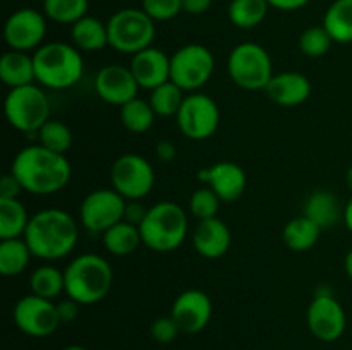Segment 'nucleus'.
Segmentation results:
<instances>
[{
	"label": "nucleus",
	"instance_id": "c03bdc74",
	"mask_svg": "<svg viewBox=\"0 0 352 350\" xmlns=\"http://www.w3.org/2000/svg\"><path fill=\"white\" fill-rule=\"evenodd\" d=\"M213 0H182V12L191 14V16H199L210 10Z\"/></svg>",
	"mask_w": 352,
	"mask_h": 350
},
{
	"label": "nucleus",
	"instance_id": "c756f323",
	"mask_svg": "<svg viewBox=\"0 0 352 350\" xmlns=\"http://www.w3.org/2000/svg\"><path fill=\"white\" fill-rule=\"evenodd\" d=\"M270 3L267 0H230L227 16L236 27L253 30L267 17Z\"/></svg>",
	"mask_w": 352,
	"mask_h": 350
},
{
	"label": "nucleus",
	"instance_id": "09e8293b",
	"mask_svg": "<svg viewBox=\"0 0 352 350\" xmlns=\"http://www.w3.org/2000/svg\"><path fill=\"white\" fill-rule=\"evenodd\" d=\"M346 184H347V187H349L352 191V165H351L349 170H347V174H346Z\"/></svg>",
	"mask_w": 352,
	"mask_h": 350
},
{
	"label": "nucleus",
	"instance_id": "cd10ccee",
	"mask_svg": "<svg viewBox=\"0 0 352 350\" xmlns=\"http://www.w3.org/2000/svg\"><path fill=\"white\" fill-rule=\"evenodd\" d=\"M33 253L23 237L0 240V273L3 277H17L30 264Z\"/></svg>",
	"mask_w": 352,
	"mask_h": 350
},
{
	"label": "nucleus",
	"instance_id": "1a4fd4ad",
	"mask_svg": "<svg viewBox=\"0 0 352 350\" xmlns=\"http://www.w3.org/2000/svg\"><path fill=\"white\" fill-rule=\"evenodd\" d=\"M215 71V57L205 45H184L170 57V81L182 91L196 93Z\"/></svg>",
	"mask_w": 352,
	"mask_h": 350
},
{
	"label": "nucleus",
	"instance_id": "7ed1b4c3",
	"mask_svg": "<svg viewBox=\"0 0 352 350\" xmlns=\"http://www.w3.org/2000/svg\"><path fill=\"white\" fill-rule=\"evenodd\" d=\"M65 294L81 305H91L109 295L113 271L109 261L98 254L86 253L74 257L64 270Z\"/></svg>",
	"mask_w": 352,
	"mask_h": 350
},
{
	"label": "nucleus",
	"instance_id": "9d476101",
	"mask_svg": "<svg viewBox=\"0 0 352 350\" xmlns=\"http://www.w3.org/2000/svg\"><path fill=\"white\" fill-rule=\"evenodd\" d=\"M112 189L127 201L146 198L155 185V170L141 154L126 153L117 158L110 168Z\"/></svg>",
	"mask_w": 352,
	"mask_h": 350
},
{
	"label": "nucleus",
	"instance_id": "39448f33",
	"mask_svg": "<svg viewBox=\"0 0 352 350\" xmlns=\"http://www.w3.org/2000/svg\"><path fill=\"white\" fill-rule=\"evenodd\" d=\"M188 215L174 201L155 202L140 225L143 244L157 253H170L181 247L188 237Z\"/></svg>",
	"mask_w": 352,
	"mask_h": 350
},
{
	"label": "nucleus",
	"instance_id": "8fccbe9b",
	"mask_svg": "<svg viewBox=\"0 0 352 350\" xmlns=\"http://www.w3.org/2000/svg\"><path fill=\"white\" fill-rule=\"evenodd\" d=\"M64 350H88V349H85V347H81V345H69V347H65Z\"/></svg>",
	"mask_w": 352,
	"mask_h": 350
},
{
	"label": "nucleus",
	"instance_id": "4468645a",
	"mask_svg": "<svg viewBox=\"0 0 352 350\" xmlns=\"http://www.w3.org/2000/svg\"><path fill=\"white\" fill-rule=\"evenodd\" d=\"M306 321L311 335L320 342H336L344 335L347 326L342 304L333 297L332 292H323L322 288L309 302Z\"/></svg>",
	"mask_w": 352,
	"mask_h": 350
},
{
	"label": "nucleus",
	"instance_id": "ddd939ff",
	"mask_svg": "<svg viewBox=\"0 0 352 350\" xmlns=\"http://www.w3.org/2000/svg\"><path fill=\"white\" fill-rule=\"evenodd\" d=\"M14 323L28 336L45 338L57 331L62 325L57 312V304L48 299L30 294L16 302L12 311Z\"/></svg>",
	"mask_w": 352,
	"mask_h": 350
},
{
	"label": "nucleus",
	"instance_id": "393cba45",
	"mask_svg": "<svg viewBox=\"0 0 352 350\" xmlns=\"http://www.w3.org/2000/svg\"><path fill=\"white\" fill-rule=\"evenodd\" d=\"M322 235V229L308 216H296L285 223L282 230V240L285 246L296 253H305L316 246Z\"/></svg>",
	"mask_w": 352,
	"mask_h": 350
},
{
	"label": "nucleus",
	"instance_id": "b1692460",
	"mask_svg": "<svg viewBox=\"0 0 352 350\" xmlns=\"http://www.w3.org/2000/svg\"><path fill=\"white\" fill-rule=\"evenodd\" d=\"M71 38L79 51H100L109 47L107 23L91 16H85L71 26Z\"/></svg>",
	"mask_w": 352,
	"mask_h": 350
},
{
	"label": "nucleus",
	"instance_id": "dca6fc26",
	"mask_svg": "<svg viewBox=\"0 0 352 350\" xmlns=\"http://www.w3.org/2000/svg\"><path fill=\"white\" fill-rule=\"evenodd\" d=\"M213 314V304L208 294L198 288H189L179 294L172 304L170 316L177 323L181 333L195 335L208 326Z\"/></svg>",
	"mask_w": 352,
	"mask_h": 350
},
{
	"label": "nucleus",
	"instance_id": "de8ad7c7",
	"mask_svg": "<svg viewBox=\"0 0 352 350\" xmlns=\"http://www.w3.org/2000/svg\"><path fill=\"white\" fill-rule=\"evenodd\" d=\"M344 270H346V275L352 281V249L346 254V257H344Z\"/></svg>",
	"mask_w": 352,
	"mask_h": 350
},
{
	"label": "nucleus",
	"instance_id": "a878e982",
	"mask_svg": "<svg viewBox=\"0 0 352 350\" xmlns=\"http://www.w3.org/2000/svg\"><path fill=\"white\" fill-rule=\"evenodd\" d=\"M102 240L103 247L113 256H129L143 244L140 226L133 225L126 220L116 223L107 232H103Z\"/></svg>",
	"mask_w": 352,
	"mask_h": 350
},
{
	"label": "nucleus",
	"instance_id": "72a5a7b5",
	"mask_svg": "<svg viewBox=\"0 0 352 350\" xmlns=\"http://www.w3.org/2000/svg\"><path fill=\"white\" fill-rule=\"evenodd\" d=\"M43 14L57 24H74L88 16V0H43Z\"/></svg>",
	"mask_w": 352,
	"mask_h": 350
},
{
	"label": "nucleus",
	"instance_id": "58836bf2",
	"mask_svg": "<svg viewBox=\"0 0 352 350\" xmlns=\"http://www.w3.org/2000/svg\"><path fill=\"white\" fill-rule=\"evenodd\" d=\"M150 333L153 340H157L158 343H172L177 338L181 329H179L177 323L174 321L172 316H162V318L155 319L150 328Z\"/></svg>",
	"mask_w": 352,
	"mask_h": 350
},
{
	"label": "nucleus",
	"instance_id": "7c9ffc66",
	"mask_svg": "<svg viewBox=\"0 0 352 350\" xmlns=\"http://www.w3.org/2000/svg\"><path fill=\"white\" fill-rule=\"evenodd\" d=\"M30 287L31 294L54 301L62 292H65L64 271L52 266V264H41L31 273Z\"/></svg>",
	"mask_w": 352,
	"mask_h": 350
},
{
	"label": "nucleus",
	"instance_id": "37998d69",
	"mask_svg": "<svg viewBox=\"0 0 352 350\" xmlns=\"http://www.w3.org/2000/svg\"><path fill=\"white\" fill-rule=\"evenodd\" d=\"M175 156H177V148H175V144L172 143V141H168V139L158 141V144H157L158 160L164 161V163H170V161H174Z\"/></svg>",
	"mask_w": 352,
	"mask_h": 350
},
{
	"label": "nucleus",
	"instance_id": "473e14b6",
	"mask_svg": "<svg viewBox=\"0 0 352 350\" xmlns=\"http://www.w3.org/2000/svg\"><path fill=\"white\" fill-rule=\"evenodd\" d=\"M184 98V91L175 82L167 81L151 89L148 102L158 117H175Z\"/></svg>",
	"mask_w": 352,
	"mask_h": 350
},
{
	"label": "nucleus",
	"instance_id": "f3484780",
	"mask_svg": "<svg viewBox=\"0 0 352 350\" xmlns=\"http://www.w3.org/2000/svg\"><path fill=\"white\" fill-rule=\"evenodd\" d=\"M140 84L134 79L129 67L120 64L105 65L98 71L95 79V91L109 105L122 106L136 98Z\"/></svg>",
	"mask_w": 352,
	"mask_h": 350
},
{
	"label": "nucleus",
	"instance_id": "4c0bfd02",
	"mask_svg": "<svg viewBox=\"0 0 352 350\" xmlns=\"http://www.w3.org/2000/svg\"><path fill=\"white\" fill-rule=\"evenodd\" d=\"M141 9L157 23V21H170L182 12V0H143Z\"/></svg>",
	"mask_w": 352,
	"mask_h": 350
},
{
	"label": "nucleus",
	"instance_id": "49530a36",
	"mask_svg": "<svg viewBox=\"0 0 352 350\" xmlns=\"http://www.w3.org/2000/svg\"><path fill=\"white\" fill-rule=\"evenodd\" d=\"M344 223H346V226L352 233V198L347 201V205L344 206Z\"/></svg>",
	"mask_w": 352,
	"mask_h": 350
},
{
	"label": "nucleus",
	"instance_id": "ea45409f",
	"mask_svg": "<svg viewBox=\"0 0 352 350\" xmlns=\"http://www.w3.org/2000/svg\"><path fill=\"white\" fill-rule=\"evenodd\" d=\"M21 191H24L23 185L12 172L3 175L2 180H0V199H14L19 196Z\"/></svg>",
	"mask_w": 352,
	"mask_h": 350
},
{
	"label": "nucleus",
	"instance_id": "0eeeda50",
	"mask_svg": "<svg viewBox=\"0 0 352 350\" xmlns=\"http://www.w3.org/2000/svg\"><path fill=\"white\" fill-rule=\"evenodd\" d=\"M227 72L234 84L248 91H265L275 75L268 51L253 41L239 43L232 48L227 58Z\"/></svg>",
	"mask_w": 352,
	"mask_h": 350
},
{
	"label": "nucleus",
	"instance_id": "79ce46f5",
	"mask_svg": "<svg viewBox=\"0 0 352 350\" xmlns=\"http://www.w3.org/2000/svg\"><path fill=\"white\" fill-rule=\"evenodd\" d=\"M146 213L148 208H144L140 201H127L126 211H124V220L133 223V225L140 226L141 222L144 220V216H146Z\"/></svg>",
	"mask_w": 352,
	"mask_h": 350
},
{
	"label": "nucleus",
	"instance_id": "2eb2a0df",
	"mask_svg": "<svg viewBox=\"0 0 352 350\" xmlns=\"http://www.w3.org/2000/svg\"><path fill=\"white\" fill-rule=\"evenodd\" d=\"M47 34V16L31 7L16 10L3 24V38L10 50H38Z\"/></svg>",
	"mask_w": 352,
	"mask_h": 350
},
{
	"label": "nucleus",
	"instance_id": "2f4dec72",
	"mask_svg": "<svg viewBox=\"0 0 352 350\" xmlns=\"http://www.w3.org/2000/svg\"><path fill=\"white\" fill-rule=\"evenodd\" d=\"M157 113L151 108L150 102L141 98H134L120 106V122L129 132L144 134L150 130L155 124Z\"/></svg>",
	"mask_w": 352,
	"mask_h": 350
},
{
	"label": "nucleus",
	"instance_id": "6e6552de",
	"mask_svg": "<svg viewBox=\"0 0 352 350\" xmlns=\"http://www.w3.org/2000/svg\"><path fill=\"white\" fill-rule=\"evenodd\" d=\"M6 119L21 132H38L50 120V100L36 84L12 88L3 103Z\"/></svg>",
	"mask_w": 352,
	"mask_h": 350
},
{
	"label": "nucleus",
	"instance_id": "f03ea898",
	"mask_svg": "<svg viewBox=\"0 0 352 350\" xmlns=\"http://www.w3.org/2000/svg\"><path fill=\"white\" fill-rule=\"evenodd\" d=\"M23 239L30 246L34 257L57 261L74 250L79 239L76 220L67 211L47 208L31 215Z\"/></svg>",
	"mask_w": 352,
	"mask_h": 350
},
{
	"label": "nucleus",
	"instance_id": "412c9836",
	"mask_svg": "<svg viewBox=\"0 0 352 350\" xmlns=\"http://www.w3.org/2000/svg\"><path fill=\"white\" fill-rule=\"evenodd\" d=\"M268 98L278 106L302 105L311 95V82L301 72H280L270 79L265 88Z\"/></svg>",
	"mask_w": 352,
	"mask_h": 350
},
{
	"label": "nucleus",
	"instance_id": "423d86ee",
	"mask_svg": "<svg viewBox=\"0 0 352 350\" xmlns=\"http://www.w3.org/2000/svg\"><path fill=\"white\" fill-rule=\"evenodd\" d=\"M109 47L120 54L134 55L151 47L157 34L155 21L143 9L126 7L110 16L107 21Z\"/></svg>",
	"mask_w": 352,
	"mask_h": 350
},
{
	"label": "nucleus",
	"instance_id": "c85d7f7f",
	"mask_svg": "<svg viewBox=\"0 0 352 350\" xmlns=\"http://www.w3.org/2000/svg\"><path fill=\"white\" fill-rule=\"evenodd\" d=\"M31 216L17 198L0 199V240L23 237Z\"/></svg>",
	"mask_w": 352,
	"mask_h": 350
},
{
	"label": "nucleus",
	"instance_id": "5701e85b",
	"mask_svg": "<svg viewBox=\"0 0 352 350\" xmlns=\"http://www.w3.org/2000/svg\"><path fill=\"white\" fill-rule=\"evenodd\" d=\"M305 216L313 220L322 230L332 229L340 222V218H344V208L333 192L320 189L306 199Z\"/></svg>",
	"mask_w": 352,
	"mask_h": 350
},
{
	"label": "nucleus",
	"instance_id": "a18cd8bd",
	"mask_svg": "<svg viewBox=\"0 0 352 350\" xmlns=\"http://www.w3.org/2000/svg\"><path fill=\"white\" fill-rule=\"evenodd\" d=\"M270 7H275L278 10H298L308 5L311 0H267Z\"/></svg>",
	"mask_w": 352,
	"mask_h": 350
},
{
	"label": "nucleus",
	"instance_id": "aec40b11",
	"mask_svg": "<svg viewBox=\"0 0 352 350\" xmlns=\"http://www.w3.org/2000/svg\"><path fill=\"white\" fill-rule=\"evenodd\" d=\"M232 244V233L226 222L217 218L201 220L192 232V246L199 256L206 259H219Z\"/></svg>",
	"mask_w": 352,
	"mask_h": 350
},
{
	"label": "nucleus",
	"instance_id": "f257e3e1",
	"mask_svg": "<svg viewBox=\"0 0 352 350\" xmlns=\"http://www.w3.org/2000/svg\"><path fill=\"white\" fill-rule=\"evenodd\" d=\"M10 172L16 175L24 191L36 196L62 191L72 175L71 163L65 154L47 150L41 144L23 148L14 158Z\"/></svg>",
	"mask_w": 352,
	"mask_h": 350
},
{
	"label": "nucleus",
	"instance_id": "e433bc0d",
	"mask_svg": "<svg viewBox=\"0 0 352 350\" xmlns=\"http://www.w3.org/2000/svg\"><path fill=\"white\" fill-rule=\"evenodd\" d=\"M220 198L215 194L213 189H210L208 185L201 189H196L195 192L189 198V211L192 213L198 222L208 218H217V213L220 209Z\"/></svg>",
	"mask_w": 352,
	"mask_h": 350
},
{
	"label": "nucleus",
	"instance_id": "a211bd4d",
	"mask_svg": "<svg viewBox=\"0 0 352 350\" xmlns=\"http://www.w3.org/2000/svg\"><path fill=\"white\" fill-rule=\"evenodd\" d=\"M199 180L215 191L222 202H236L248 185L246 172L234 161H219L199 172Z\"/></svg>",
	"mask_w": 352,
	"mask_h": 350
},
{
	"label": "nucleus",
	"instance_id": "20e7f679",
	"mask_svg": "<svg viewBox=\"0 0 352 350\" xmlns=\"http://www.w3.org/2000/svg\"><path fill=\"white\" fill-rule=\"evenodd\" d=\"M36 82L48 89H67L78 84L85 74V60L74 45L52 41L33 54Z\"/></svg>",
	"mask_w": 352,
	"mask_h": 350
},
{
	"label": "nucleus",
	"instance_id": "a19ab883",
	"mask_svg": "<svg viewBox=\"0 0 352 350\" xmlns=\"http://www.w3.org/2000/svg\"><path fill=\"white\" fill-rule=\"evenodd\" d=\"M79 302H76L74 299L67 297L65 301L57 302V312L60 323H72L79 314Z\"/></svg>",
	"mask_w": 352,
	"mask_h": 350
},
{
	"label": "nucleus",
	"instance_id": "9b49d317",
	"mask_svg": "<svg viewBox=\"0 0 352 350\" xmlns=\"http://www.w3.org/2000/svg\"><path fill=\"white\" fill-rule=\"evenodd\" d=\"M177 126L188 139L212 137L220 126V110L215 100L205 93H191L184 98L177 115Z\"/></svg>",
	"mask_w": 352,
	"mask_h": 350
},
{
	"label": "nucleus",
	"instance_id": "f704fd0d",
	"mask_svg": "<svg viewBox=\"0 0 352 350\" xmlns=\"http://www.w3.org/2000/svg\"><path fill=\"white\" fill-rule=\"evenodd\" d=\"M38 141L47 150L65 154L72 146V130L60 120L50 119L38 130Z\"/></svg>",
	"mask_w": 352,
	"mask_h": 350
},
{
	"label": "nucleus",
	"instance_id": "4be33fe9",
	"mask_svg": "<svg viewBox=\"0 0 352 350\" xmlns=\"http://www.w3.org/2000/svg\"><path fill=\"white\" fill-rule=\"evenodd\" d=\"M0 79L10 89L34 84L36 71H34L33 55L17 50L6 51L0 58Z\"/></svg>",
	"mask_w": 352,
	"mask_h": 350
},
{
	"label": "nucleus",
	"instance_id": "bb28decb",
	"mask_svg": "<svg viewBox=\"0 0 352 350\" xmlns=\"http://www.w3.org/2000/svg\"><path fill=\"white\" fill-rule=\"evenodd\" d=\"M323 27L333 43H352V0H333L323 16Z\"/></svg>",
	"mask_w": 352,
	"mask_h": 350
},
{
	"label": "nucleus",
	"instance_id": "c9c22d12",
	"mask_svg": "<svg viewBox=\"0 0 352 350\" xmlns=\"http://www.w3.org/2000/svg\"><path fill=\"white\" fill-rule=\"evenodd\" d=\"M333 45L332 36L329 31L322 26H311L305 30L299 36V50L306 55V57L318 58L329 54L330 47Z\"/></svg>",
	"mask_w": 352,
	"mask_h": 350
},
{
	"label": "nucleus",
	"instance_id": "f8f14e48",
	"mask_svg": "<svg viewBox=\"0 0 352 350\" xmlns=\"http://www.w3.org/2000/svg\"><path fill=\"white\" fill-rule=\"evenodd\" d=\"M127 199H124L116 189H96L89 192L81 202L79 218L82 226L93 233H103L122 222Z\"/></svg>",
	"mask_w": 352,
	"mask_h": 350
},
{
	"label": "nucleus",
	"instance_id": "6ab92c4d",
	"mask_svg": "<svg viewBox=\"0 0 352 350\" xmlns=\"http://www.w3.org/2000/svg\"><path fill=\"white\" fill-rule=\"evenodd\" d=\"M140 88L155 89L170 81V57L160 48L148 47L133 55L129 65Z\"/></svg>",
	"mask_w": 352,
	"mask_h": 350
}]
</instances>
